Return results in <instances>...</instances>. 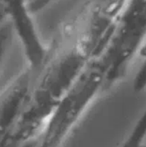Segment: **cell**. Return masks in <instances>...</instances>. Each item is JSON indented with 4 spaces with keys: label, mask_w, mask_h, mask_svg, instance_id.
<instances>
[{
    "label": "cell",
    "mask_w": 146,
    "mask_h": 147,
    "mask_svg": "<svg viewBox=\"0 0 146 147\" xmlns=\"http://www.w3.org/2000/svg\"><path fill=\"white\" fill-rule=\"evenodd\" d=\"M56 0H26V3H27L29 12L34 16L38 12L47 8L50 4H52Z\"/></svg>",
    "instance_id": "cell-2"
},
{
    "label": "cell",
    "mask_w": 146,
    "mask_h": 147,
    "mask_svg": "<svg viewBox=\"0 0 146 147\" xmlns=\"http://www.w3.org/2000/svg\"><path fill=\"white\" fill-rule=\"evenodd\" d=\"M130 0H83L62 21L49 44L69 51L86 66L103 53Z\"/></svg>",
    "instance_id": "cell-1"
}]
</instances>
